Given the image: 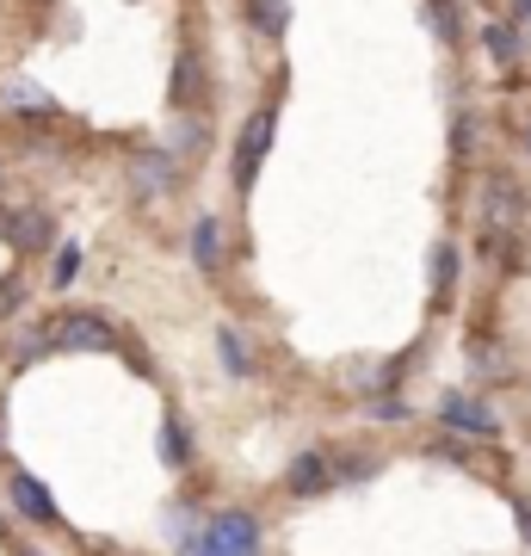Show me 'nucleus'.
Returning a JSON list of instances; mask_svg holds the SVG:
<instances>
[{
	"label": "nucleus",
	"instance_id": "3",
	"mask_svg": "<svg viewBox=\"0 0 531 556\" xmlns=\"http://www.w3.org/2000/svg\"><path fill=\"white\" fill-rule=\"evenodd\" d=\"M519 217H526V199H519L513 174H489L482 179V223H489V236H513Z\"/></svg>",
	"mask_w": 531,
	"mask_h": 556
},
{
	"label": "nucleus",
	"instance_id": "15",
	"mask_svg": "<svg viewBox=\"0 0 531 556\" xmlns=\"http://www.w3.org/2000/svg\"><path fill=\"white\" fill-rule=\"evenodd\" d=\"M452 278H457V254H452V248H439V254H433V285H439V291H452Z\"/></svg>",
	"mask_w": 531,
	"mask_h": 556
},
{
	"label": "nucleus",
	"instance_id": "9",
	"mask_svg": "<svg viewBox=\"0 0 531 556\" xmlns=\"http://www.w3.org/2000/svg\"><path fill=\"white\" fill-rule=\"evenodd\" d=\"M192 266H198V273H217V266H223V223L217 217H198L192 223Z\"/></svg>",
	"mask_w": 531,
	"mask_h": 556
},
{
	"label": "nucleus",
	"instance_id": "6",
	"mask_svg": "<svg viewBox=\"0 0 531 556\" xmlns=\"http://www.w3.org/2000/svg\"><path fill=\"white\" fill-rule=\"evenodd\" d=\"M285 489H291V495H328V489H334V457H328V452L291 457V470H285Z\"/></svg>",
	"mask_w": 531,
	"mask_h": 556
},
{
	"label": "nucleus",
	"instance_id": "1",
	"mask_svg": "<svg viewBox=\"0 0 531 556\" xmlns=\"http://www.w3.org/2000/svg\"><path fill=\"white\" fill-rule=\"evenodd\" d=\"M179 556H260V519L248 514V507H229V514H217L204 532L186 538Z\"/></svg>",
	"mask_w": 531,
	"mask_h": 556
},
{
	"label": "nucleus",
	"instance_id": "21",
	"mask_svg": "<svg viewBox=\"0 0 531 556\" xmlns=\"http://www.w3.org/2000/svg\"><path fill=\"white\" fill-rule=\"evenodd\" d=\"M0 236H7V211H0Z\"/></svg>",
	"mask_w": 531,
	"mask_h": 556
},
{
	"label": "nucleus",
	"instance_id": "17",
	"mask_svg": "<svg viewBox=\"0 0 531 556\" xmlns=\"http://www.w3.org/2000/svg\"><path fill=\"white\" fill-rule=\"evenodd\" d=\"M20 298H25V291H20V278H7V285H0V321H7L13 309H20Z\"/></svg>",
	"mask_w": 531,
	"mask_h": 556
},
{
	"label": "nucleus",
	"instance_id": "18",
	"mask_svg": "<svg viewBox=\"0 0 531 556\" xmlns=\"http://www.w3.org/2000/svg\"><path fill=\"white\" fill-rule=\"evenodd\" d=\"M161 452L174 457V464H186V433H179V427H167V433H161Z\"/></svg>",
	"mask_w": 531,
	"mask_h": 556
},
{
	"label": "nucleus",
	"instance_id": "5",
	"mask_svg": "<svg viewBox=\"0 0 531 556\" xmlns=\"http://www.w3.org/2000/svg\"><path fill=\"white\" fill-rule=\"evenodd\" d=\"M439 420H445V427H452V433H476V439L501 433V420H494V408H489V402L464 396V390H452V396L439 402Z\"/></svg>",
	"mask_w": 531,
	"mask_h": 556
},
{
	"label": "nucleus",
	"instance_id": "16",
	"mask_svg": "<svg viewBox=\"0 0 531 556\" xmlns=\"http://www.w3.org/2000/svg\"><path fill=\"white\" fill-rule=\"evenodd\" d=\"M254 20L266 25V31H278V25H285V0H254Z\"/></svg>",
	"mask_w": 531,
	"mask_h": 556
},
{
	"label": "nucleus",
	"instance_id": "4",
	"mask_svg": "<svg viewBox=\"0 0 531 556\" xmlns=\"http://www.w3.org/2000/svg\"><path fill=\"white\" fill-rule=\"evenodd\" d=\"M266 149H273V112H254V118L241 124V137H236V192H254Z\"/></svg>",
	"mask_w": 531,
	"mask_h": 556
},
{
	"label": "nucleus",
	"instance_id": "19",
	"mask_svg": "<svg viewBox=\"0 0 531 556\" xmlns=\"http://www.w3.org/2000/svg\"><path fill=\"white\" fill-rule=\"evenodd\" d=\"M513 20H526V25H531V0H513Z\"/></svg>",
	"mask_w": 531,
	"mask_h": 556
},
{
	"label": "nucleus",
	"instance_id": "13",
	"mask_svg": "<svg viewBox=\"0 0 531 556\" xmlns=\"http://www.w3.org/2000/svg\"><path fill=\"white\" fill-rule=\"evenodd\" d=\"M75 273H80V248L68 241V248L56 254V278H50V285H62V291H68V285H75Z\"/></svg>",
	"mask_w": 531,
	"mask_h": 556
},
{
	"label": "nucleus",
	"instance_id": "14",
	"mask_svg": "<svg viewBox=\"0 0 531 556\" xmlns=\"http://www.w3.org/2000/svg\"><path fill=\"white\" fill-rule=\"evenodd\" d=\"M217 346H223V358H229V371H236V378H248V353H241V340L229 334V328H217Z\"/></svg>",
	"mask_w": 531,
	"mask_h": 556
},
{
	"label": "nucleus",
	"instance_id": "2",
	"mask_svg": "<svg viewBox=\"0 0 531 556\" xmlns=\"http://www.w3.org/2000/svg\"><path fill=\"white\" fill-rule=\"evenodd\" d=\"M50 328V346H68V353H112L118 346V334H112V321L105 316H93V309H68V316H56V321H43Z\"/></svg>",
	"mask_w": 531,
	"mask_h": 556
},
{
	"label": "nucleus",
	"instance_id": "12",
	"mask_svg": "<svg viewBox=\"0 0 531 556\" xmlns=\"http://www.w3.org/2000/svg\"><path fill=\"white\" fill-rule=\"evenodd\" d=\"M482 38H489V56L501 62V68H513V62H519V31H513V25H489Z\"/></svg>",
	"mask_w": 531,
	"mask_h": 556
},
{
	"label": "nucleus",
	"instance_id": "10",
	"mask_svg": "<svg viewBox=\"0 0 531 556\" xmlns=\"http://www.w3.org/2000/svg\"><path fill=\"white\" fill-rule=\"evenodd\" d=\"M7 236L20 241L25 254H31V248H50L56 223H50V211H20V217H7Z\"/></svg>",
	"mask_w": 531,
	"mask_h": 556
},
{
	"label": "nucleus",
	"instance_id": "7",
	"mask_svg": "<svg viewBox=\"0 0 531 556\" xmlns=\"http://www.w3.org/2000/svg\"><path fill=\"white\" fill-rule=\"evenodd\" d=\"M130 179H137V199H161V192H174L179 161L167 155V149H142L137 167H130Z\"/></svg>",
	"mask_w": 531,
	"mask_h": 556
},
{
	"label": "nucleus",
	"instance_id": "11",
	"mask_svg": "<svg viewBox=\"0 0 531 556\" xmlns=\"http://www.w3.org/2000/svg\"><path fill=\"white\" fill-rule=\"evenodd\" d=\"M0 100L13 105V112H31V118H56V100L43 93L38 80H7V93Z\"/></svg>",
	"mask_w": 531,
	"mask_h": 556
},
{
	"label": "nucleus",
	"instance_id": "20",
	"mask_svg": "<svg viewBox=\"0 0 531 556\" xmlns=\"http://www.w3.org/2000/svg\"><path fill=\"white\" fill-rule=\"evenodd\" d=\"M526 155H531V124H526Z\"/></svg>",
	"mask_w": 531,
	"mask_h": 556
},
{
	"label": "nucleus",
	"instance_id": "8",
	"mask_svg": "<svg viewBox=\"0 0 531 556\" xmlns=\"http://www.w3.org/2000/svg\"><path fill=\"white\" fill-rule=\"evenodd\" d=\"M13 507H20L25 519H31V526H50V519H56V501L43 495V482L38 477H13Z\"/></svg>",
	"mask_w": 531,
	"mask_h": 556
}]
</instances>
